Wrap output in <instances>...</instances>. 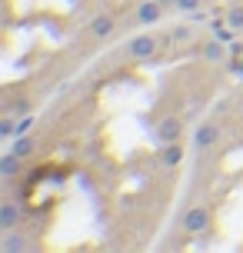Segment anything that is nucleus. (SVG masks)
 <instances>
[{
  "label": "nucleus",
  "instance_id": "f257e3e1",
  "mask_svg": "<svg viewBox=\"0 0 243 253\" xmlns=\"http://www.w3.org/2000/svg\"><path fill=\"white\" fill-rule=\"evenodd\" d=\"M163 40L166 37H157V34H150V30H143V34H137L133 40H127V43L120 47V60H127V63H150V60H157Z\"/></svg>",
  "mask_w": 243,
  "mask_h": 253
},
{
  "label": "nucleus",
  "instance_id": "f03ea898",
  "mask_svg": "<svg viewBox=\"0 0 243 253\" xmlns=\"http://www.w3.org/2000/svg\"><path fill=\"white\" fill-rule=\"evenodd\" d=\"M166 7H173V0H140V3H137V10L130 13V24L140 27V30L157 27L160 20H163Z\"/></svg>",
  "mask_w": 243,
  "mask_h": 253
},
{
  "label": "nucleus",
  "instance_id": "7ed1b4c3",
  "mask_svg": "<svg viewBox=\"0 0 243 253\" xmlns=\"http://www.w3.org/2000/svg\"><path fill=\"white\" fill-rule=\"evenodd\" d=\"M223 143V126L217 120H203V124L193 126V150L197 153H210Z\"/></svg>",
  "mask_w": 243,
  "mask_h": 253
},
{
  "label": "nucleus",
  "instance_id": "20e7f679",
  "mask_svg": "<svg viewBox=\"0 0 243 253\" xmlns=\"http://www.w3.org/2000/svg\"><path fill=\"white\" fill-rule=\"evenodd\" d=\"M154 133V140H157V147H166V143H180L183 140V133H187V120L180 114H170V117H163L160 124L150 130Z\"/></svg>",
  "mask_w": 243,
  "mask_h": 253
},
{
  "label": "nucleus",
  "instance_id": "39448f33",
  "mask_svg": "<svg viewBox=\"0 0 243 253\" xmlns=\"http://www.w3.org/2000/svg\"><path fill=\"white\" fill-rule=\"evenodd\" d=\"M210 223H213V210L206 203H197V207H190L187 213L180 216V227L187 230V233H206Z\"/></svg>",
  "mask_w": 243,
  "mask_h": 253
},
{
  "label": "nucleus",
  "instance_id": "423d86ee",
  "mask_svg": "<svg viewBox=\"0 0 243 253\" xmlns=\"http://www.w3.org/2000/svg\"><path fill=\"white\" fill-rule=\"evenodd\" d=\"M193 53L206 63H227L230 60V43H223L220 37H210V40H203V43H197Z\"/></svg>",
  "mask_w": 243,
  "mask_h": 253
},
{
  "label": "nucleus",
  "instance_id": "0eeeda50",
  "mask_svg": "<svg viewBox=\"0 0 243 253\" xmlns=\"http://www.w3.org/2000/svg\"><path fill=\"white\" fill-rule=\"evenodd\" d=\"M20 223H24V203L13 197H3L0 200V233H10Z\"/></svg>",
  "mask_w": 243,
  "mask_h": 253
},
{
  "label": "nucleus",
  "instance_id": "6e6552de",
  "mask_svg": "<svg viewBox=\"0 0 243 253\" xmlns=\"http://www.w3.org/2000/svg\"><path fill=\"white\" fill-rule=\"evenodd\" d=\"M0 250L3 253H34L40 250L37 240H30V233H17V230H10V233H3V240H0Z\"/></svg>",
  "mask_w": 243,
  "mask_h": 253
},
{
  "label": "nucleus",
  "instance_id": "1a4fd4ad",
  "mask_svg": "<svg viewBox=\"0 0 243 253\" xmlns=\"http://www.w3.org/2000/svg\"><path fill=\"white\" fill-rule=\"evenodd\" d=\"M183 157H187L183 140H180V143H166V147L157 150V167H160V170H173V167L183 164Z\"/></svg>",
  "mask_w": 243,
  "mask_h": 253
},
{
  "label": "nucleus",
  "instance_id": "9d476101",
  "mask_svg": "<svg viewBox=\"0 0 243 253\" xmlns=\"http://www.w3.org/2000/svg\"><path fill=\"white\" fill-rule=\"evenodd\" d=\"M114 30H117V17H114V13H97V17L90 20V27H87V34H90L93 40L114 37Z\"/></svg>",
  "mask_w": 243,
  "mask_h": 253
},
{
  "label": "nucleus",
  "instance_id": "9b49d317",
  "mask_svg": "<svg viewBox=\"0 0 243 253\" xmlns=\"http://www.w3.org/2000/svg\"><path fill=\"white\" fill-rule=\"evenodd\" d=\"M20 170H24V157H20V153L7 150L3 157H0V180H3V183L17 180V177H20Z\"/></svg>",
  "mask_w": 243,
  "mask_h": 253
},
{
  "label": "nucleus",
  "instance_id": "f8f14e48",
  "mask_svg": "<svg viewBox=\"0 0 243 253\" xmlns=\"http://www.w3.org/2000/svg\"><path fill=\"white\" fill-rule=\"evenodd\" d=\"M17 126H20L17 110H3V117H0V140H13L17 137Z\"/></svg>",
  "mask_w": 243,
  "mask_h": 253
},
{
  "label": "nucleus",
  "instance_id": "ddd939ff",
  "mask_svg": "<svg viewBox=\"0 0 243 253\" xmlns=\"http://www.w3.org/2000/svg\"><path fill=\"white\" fill-rule=\"evenodd\" d=\"M190 40H193V24H177L166 34V43H173V47H183V43H190Z\"/></svg>",
  "mask_w": 243,
  "mask_h": 253
},
{
  "label": "nucleus",
  "instance_id": "4468645a",
  "mask_svg": "<svg viewBox=\"0 0 243 253\" xmlns=\"http://www.w3.org/2000/svg\"><path fill=\"white\" fill-rule=\"evenodd\" d=\"M13 153H20V157H34V150H37V140L30 137V133H20V137H13V147H10Z\"/></svg>",
  "mask_w": 243,
  "mask_h": 253
},
{
  "label": "nucleus",
  "instance_id": "2eb2a0df",
  "mask_svg": "<svg viewBox=\"0 0 243 253\" xmlns=\"http://www.w3.org/2000/svg\"><path fill=\"white\" fill-rule=\"evenodd\" d=\"M203 3L206 0H173V10L187 13V17H197V13L203 10Z\"/></svg>",
  "mask_w": 243,
  "mask_h": 253
},
{
  "label": "nucleus",
  "instance_id": "dca6fc26",
  "mask_svg": "<svg viewBox=\"0 0 243 253\" xmlns=\"http://www.w3.org/2000/svg\"><path fill=\"white\" fill-rule=\"evenodd\" d=\"M223 17H227V24H230L237 34H243V3H233V7L223 13Z\"/></svg>",
  "mask_w": 243,
  "mask_h": 253
},
{
  "label": "nucleus",
  "instance_id": "f3484780",
  "mask_svg": "<svg viewBox=\"0 0 243 253\" xmlns=\"http://www.w3.org/2000/svg\"><path fill=\"white\" fill-rule=\"evenodd\" d=\"M233 74H237V80L243 84V57H237V63H233Z\"/></svg>",
  "mask_w": 243,
  "mask_h": 253
}]
</instances>
